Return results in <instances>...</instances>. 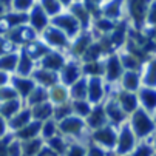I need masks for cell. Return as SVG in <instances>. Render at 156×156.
<instances>
[{"instance_id": "obj_1", "label": "cell", "mask_w": 156, "mask_h": 156, "mask_svg": "<svg viewBox=\"0 0 156 156\" xmlns=\"http://www.w3.org/2000/svg\"><path fill=\"white\" fill-rule=\"evenodd\" d=\"M17 102L12 99V101H8L6 104L3 105H0V115H3V116H11L12 113H16V110H17Z\"/></svg>"}, {"instance_id": "obj_2", "label": "cell", "mask_w": 156, "mask_h": 156, "mask_svg": "<svg viewBox=\"0 0 156 156\" xmlns=\"http://www.w3.org/2000/svg\"><path fill=\"white\" fill-rule=\"evenodd\" d=\"M16 65V56H3L0 57V70H12Z\"/></svg>"}, {"instance_id": "obj_3", "label": "cell", "mask_w": 156, "mask_h": 156, "mask_svg": "<svg viewBox=\"0 0 156 156\" xmlns=\"http://www.w3.org/2000/svg\"><path fill=\"white\" fill-rule=\"evenodd\" d=\"M0 99L12 101V99H16V91H12L11 88H6V87H0Z\"/></svg>"}, {"instance_id": "obj_4", "label": "cell", "mask_w": 156, "mask_h": 156, "mask_svg": "<svg viewBox=\"0 0 156 156\" xmlns=\"http://www.w3.org/2000/svg\"><path fill=\"white\" fill-rule=\"evenodd\" d=\"M33 23L37 27V28H42L43 27V23H45V19L42 17V12H40V9H34V12H33Z\"/></svg>"}, {"instance_id": "obj_5", "label": "cell", "mask_w": 156, "mask_h": 156, "mask_svg": "<svg viewBox=\"0 0 156 156\" xmlns=\"http://www.w3.org/2000/svg\"><path fill=\"white\" fill-rule=\"evenodd\" d=\"M31 2L33 0H12V6L17 11H23V9H27L31 5Z\"/></svg>"}, {"instance_id": "obj_6", "label": "cell", "mask_w": 156, "mask_h": 156, "mask_svg": "<svg viewBox=\"0 0 156 156\" xmlns=\"http://www.w3.org/2000/svg\"><path fill=\"white\" fill-rule=\"evenodd\" d=\"M43 5L47 6L48 12H54V11H56V6H54V2H53V0H43Z\"/></svg>"}, {"instance_id": "obj_7", "label": "cell", "mask_w": 156, "mask_h": 156, "mask_svg": "<svg viewBox=\"0 0 156 156\" xmlns=\"http://www.w3.org/2000/svg\"><path fill=\"white\" fill-rule=\"evenodd\" d=\"M3 133H5V121H3L2 116H0V138L3 136Z\"/></svg>"}, {"instance_id": "obj_8", "label": "cell", "mask_w": 156, "mask_h": 156, "mask_svg": "<svg viewBox=\"0 0 156 156\" xmlns=\"http://www.w3.org/2000/svg\"><path fill=\"white\" fill-rule=\"evenodd\" d=\"M5 82H6V74L3 71H0V87H3Z\"/></svg>"}, {"instance_id": "obj_9", "label": "cell", "mask_w": 156, "mask_h": 156, "mask_svg": "<svg viewBox=\"0 0 156 156\" xmlns=\"http://www.w3.org/2000/svg\"><path fill=\"white\" fill-rule=\"evenodd\" d=\"M3 14V3H0V16Z\"/></svg>"}, {"instance_id": "obj_10", "label": "cell", "mask_w": 156, "mask_h": 156, "mask_svg": "<svg viewBox=\"0 0 156 156\" xmlns=\"http://www.w3.org/2000/svg\"><path fill=\"white\" fill-rule=\"evenodd\" d=\"M0 3H9V0H0Z\"/></svg>"}]
</instances>
